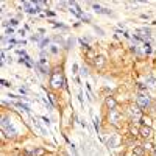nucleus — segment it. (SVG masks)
I'll list each match as a JSON object with an SVG mask.
<instances>
[{
    "mask_svg": "<svg viewBox=\"0 0 156 156\" xmlns=\"http://www.w3.org/2000/svg\"><path fill=\"white\" fill-rule=\"evenodd\" d=\"M50 84H52V88H61V86L64 84V77H62V70H61V67H56V69L52 72Z\"/></svg>",
    "mask_w": 156,
    "mask_h": 156,
    "instance_id": "1",
    "label": "nucleus"
},
{
    "mask_svg": "<svg viewBox=\"0 0 156 156\" xmlns=\"http://www.w3.org/2000/svg\"><path fill=\"white\" fill-rule=\"evenodd\" d=\"M151 105V98L145 94H139L137 95V106L139 108H148Z\"/></svg>",
    "mask_w": 156,
    "mask_h": 156,
    "instance_id": "2",
    "label": "nucleus"
},
{
    "mask_svg": "<svg viewBox=\"0 0 156 156\" xmlns=\"http://www.w3.org/2000/svg\"><path fill=\"white\" fill-rule=\"evenodd\" d=\"M2 128H3V131L5 133H8V136H14L16 134V130H14V126H13V123L8 120L6 117H3V122H2Z\"/></svg>",
    "mask_w": 156,
    "mask_h": 156,
    "instance_id": "3",
    "label": "nucleus"
},
{
    "mask_svg": "<svg viewBox=\"0 0 156 156\" xmlns=\"http://www.w3.org/2000/svg\"><path fill=\"white\" fill-rule=\"evenodd\" d=\"M119 144H120V137H119L117 134L111 136L108 139V142H106V145L109 147V148H116V147H119Z\"/></svg>",
    "mask_w": 156,
    "mask_h": 156,
    "instance_id": "4",
    "label": "nucleus"
},
{
    "mask_svg": "<svg viewBox=\"0 0 156 156\" xmlns=\"http://www.w3.org/2000/svg\"><path fill=\"white\" fill-rule=\"evenodd\" d=\"M120 119H122V113H119L117 109H111V111H109V120L113 123H117Z\"/></svg>",
    "mask_w": 156,
    "mask_h": 156,
    "instance_id": "5",
    "label": "nucleus"
},
{
    "mask_svg": "<svg viewBox=\"0 0 156 156\" xmlns=\"http://www.w3.org/2000/svg\"><path fill=\"white\" fill-rule=\"evenodd\" d=\"M139 134L142 137H145V139H150V137L153 136V130H151L150 126H142L141 130H139Z\"/></svg>",
    "mask_w": 156,
    "mask_h": 156,
    "instance_id": "6",
    "label": "nucleus"
},
{
    "mask_svg": "<svg viewBox=\"0 0 156 156\" xmlns=\"http://www.w3.org/2000/svg\"><path fill=\"white\" fill-rule=\"evenodd\" d=\"M130 114L133 116V117H136V119H141L142 117V114H141V109H139V106H131L130 108Z\"/></svg>",
    "mask_w": 156,
    "mask_h": 156,
    "instance_id": "7",
    "label": "nucleus"
},
{
    "mask_svg": "<svg viewBox=\"0 0 156 156\" xmlns=\"http://www.w3.org/2000/svg\"><path fill=\"white\" fill-rule=\"evenodd\" d=\"M106 106L109 108V111L111 109H116V106H117V102L113 98V97H106Z\"/></svg>",
    "mask_w": 156,
    "mask_h": 156,
    "instance_id": "8",
    "label": "nucleus"
},
{
    "mask_svg": "<svg viewBox=\"0 0 156 156\" xmlns=\"http://www.w3.org/2000/svg\"><path fill=\"white\" fill-rule=\"evenodd\" d=\"M144 151H145V148H144V147H141V145H137V147H134V148H133V153L136 156H144Z\"/></svg>",
    "mask_w": 156,
    "mask_h": 156,
    "instance_id": "9",
    "label": "nucleus"
},
{
    "mask_svg": "<svg viewBox=\"0 0 156 156\" xmlns=\"http://www.w3.org/2000/svg\"><path fill=\"white\" fill-rule=\"evenodd\" d=\"M103 64H105V58H103V56H98V58H95V66H97V67H102Z\"/></svg>",
    "mask_w": 156,
    "mask_h": 156,
    "instance_id": "10",
    "label": "nucleus"
},
{
    "mask_svg": "<svg viewBox=\"0 0 156 156\" xmlns=\"http://www.w3.org/2000/svg\"><path fill=\"white\" fill-rule=\"evenodd\" d=\"M44 153H45V150H44V148H36L31 154H33V156H42Z\"/></svg>",
    "mask_w": 156,
    "mask_h": 156,
    "instance_id": "11",
    "label": "nucleus"
},
{
    "mask_svg": "<svg viewBox=\"0 0 156 156\" xmlns=\"http://www.w3.org/2000/svg\"><path fill=\"white\" fill-rule=\"evenodd\" d=\"M130 134L134 137V136H137V134H139V130H137L136 126H133V125H131V126H130Z\"/></svg>",
    "mask_w": 156,
    "mask_h": 156,
    "instance_id": "12",
    "label": "nucleus"
},
{
    "mask_svg": "<svg viewBox=\"0 0 156 156\" xmlns=\"http://www.w3.org/2000/svg\"><path fill=\"white\" fill-rule=\"evenodd\" d=\"M147 83L153 84V83H154V77H153V75H148V77H147Z\"/></svg>",
    "mask_w": 156,
    "mask_h": 156,
    "instance_id": "13",
    "label": "nucleus"
},
{
    "mask_svg": "<svg viewBox=\"0 0 156 156\" xmlns=\"http://www.w3.org/2000/svg\"><path fill=\"white\" fill-rule=\"evenodd\" d=\"M142 122H144V123H147V125H150V122H151V120H150V117H142Z\"/></svg>",
    "mask_w": 156,
    "mask_h": 156,
    "instance_id": "14",
    "label": "nucleus"
},
{
    "mask_svg": "<svg viewBox=\"0 0 156 156\" xmlns=\"http://www.w3.org/2000/svg\"><path fill=\"white\" fill-rule=\"evenodd\" d=\"M94 126H95V130L98 131V128H100V125H98V119H95V117H94Z\"/></svg>",
    "mask_w": 156,
    "mask_h": 156,
    "instance_id": "15",
    "label": "nucleus"
},
{
    "mask_svg": "<svg viewBox=\"0 0 156 156\" xmlns=\"http://www.w3.org/2000/svg\"><path fill=\"white\" fill-rule=\"evenodd\" d=\"M49 97H50V102H52L53 105H56V98H55V95H53V94H50Z\"/></svg>",
    "mask_w": 156,
    "mask_h": 156,
    "instance_id": "16",
    "label": "nucleus"
},
{
    "mask_svg": "<svg viewBox=\"0 0 156 156\" xmlns=\"http://www.w3.org/2000/svg\"><path fill=\"white\" fill-rule=\"evenodd\" d=\"M81 75H88V69H84V67H81Z\"/></svg>",
    "mask_w": 156,
    "mask_h": 156,
    "instance_id": "17",
    "label": "nucleus"
},
{
    "mask_svg": "<svg viewBox=\"0 0 156 156\" xmlns=\"http://www.w3.org/2000/svg\"><path fill=\"white\" fill-rule=\"evenodd\" d=\"M153 154H154V156H156V150H154V153H153Z\"/></svg>",
    "mask_w": 156,
    "mask_h": 156,
    "instance_id": "18",
    "label": "nucleus"
},
{
    "mask_svg": "<svg viewBox=\"0 0 156 156\" xmlns=\"http://www.w3.org/2000/svg\"><path fill=\"white\" fill-rule=\"evenodd\" d=\"M66 156H69V154H66Z\"/></svg>",
    "mask_w": 156,
    "mask_h": 156,
    "instance_id": "19",
    "label": "nucleus"
}]
</instances>
